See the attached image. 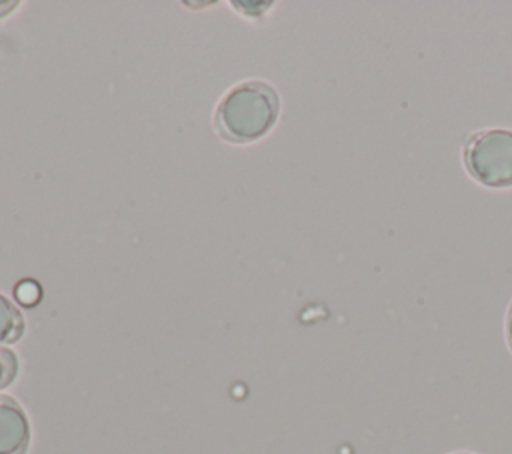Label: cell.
Here are the masks:
<instances>
[{
	"label": "cell",
	"instance_id": "obj_5",
	"mask_svg": "<svg viewBox=\"0 0 512 454\" xmlns=\"http://www.w3.org/2000/svg\"><path fill=\"white\" fill-rule=\"evenodd\" d=\"M18 372V360L16 354L8 348L0 346V390L6 388Z\"/></svg>",
	"mask_w": 512,
	"mask_h": 454
},
{
	"label": "cell",
	"instance_id": "obj_6",
	"mask_svg": "<svg viewBox=\"0 0 512 454\" xmlns=\"http://www.w3.org/2000/svg\"><path fill=\"white\" fill-rule=\"evenodd\" d=\"M40 288L34 280H20L14 288V296L24 306H34L40 300Z\"/></svg>",
	"mask_w": 512,
	"mask_h": 454
},
{
	"label": "cell",
	"instance_id": "obj_8",
	"mask_svg": "<svg viewBox=\"0 0 512 454\" xmlns=\"http://www.w3.org/2000/svg\"><path fill=\"white\" fill-rule=\"evenodd\" d=\"M456 454H470V452H456Z\"/></svg>",
	"mask_w": 512,
	"mask_h": 454
},
{
	"label": "cell",
	"instance_id": "obj_2",
	"mask_svg": "<svg viewBox=\"0 0 512 454\" xmlns=\"http://www.w3.org/2000/svg\"><path fill=\"white\" fill-rule=\"evenodd\" d=\"M464 164L470 176L488 188L512 186V130L474 132L464 144Z\"/></svg>",
	"mask_w": 512,
	"mask_h": 454
},
{
	"label": "cell",
	"instance_id": "obj_4",
	"mask_svg": "<svg viewBox=\"0 0 512 454\" xmlns=\"http://www.w3.org/2000/svg\"><path fill=\"white\" fill-rule=\"evenodd\" d=\"M24 332V318L10 298L0 294V344L16 342Z\"/></svg>",
	"mask_w": 512,
	"mask_h": 454
},
{
	"label": "cell",
	"instance_id": "obj_7",
	"mask_svg": "<svg viewBox=\"0 0 512 454\" xmlns=\"http://www.w3.org/2000/svg\"><path fill=\"white\" fill-rule=\"evenodd\" d=\"M506 340L512 348V302H510V308H508V314H506Z\"/></svg>",
	"mask_w": 512,
	"mask_h": 454
},
{
	"label": "cell",
	"instance_id": "obj_3",
	"mask_svg": "<svg viewBox=\"0 0 512 454\" xmlns=\"http://www.w3.org/2000/svg\"><path fill=\"white\" fill-rule=\"evenodd\" d=\"M30 422L24 408L8 394H0V454H26Z\"/></svg>",
	"mask_w": 512,
	"mask_h": 454
},
{
	"label": "cell",
	"instance_id": "obj_1",
	"mask_svg": "<svg viewBox=\"0 0 512 454\" xmlns=\"http://www.w3.org/2000/svg\"><path fill=\"white\" fill-rule=\"evenodd\" d=\"M278 108L280 100L270 84L246 80L220 98L214 112V128L228 142H254L274 126Z\"/></svg>",
	"mask_w": 512,
	"mask_h": 454
}]
</instances>
